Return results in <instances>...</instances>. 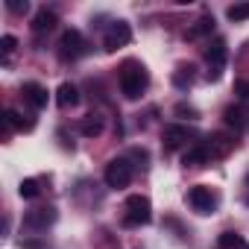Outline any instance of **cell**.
I'll return each instance as SVG.
<instances>
[{"label":"cell","mask_w":249,"mask_h":249,"mask_svg":"<svg viewBox=\"0 0 249 249\" xmlns=\"http://www.w3.org/2000/svg\"><path fill=\"white\" fill-rule=\"evenodd\" d=\"M147 85H150V73L141 62L129 59V62L120 65V91L126 100H138L147 91Z\"/></svg>","instance_id":"1"},{"label":"cell","mask_w":249,"mask_h":249,"mask_svg":"<svg viewBox=\"0 0 249 249\" xmlns=\"http://www.w3.org/2000/svg\"><path fill=\"white\" fill-rule=\"evenodd\" d=\"M123 208H126V211H123V226H147L153 220V205L141 194H132Z\"/></svg>","instance_id":"2"},{"label":"cell","mask_w":249,"mask_h":249,"mask_svg":"<svg viewBox=\"0 0 249 249\" xmlns=\"http://www.w3.org/2000/svg\"><path fill=\"white\" fill-rule=\"evenodd\" d=\"M205 62H208V79L211 82H217L220 76H223V68H226V59H229V47H226V41L223 38H214L208 47H205Z\"/></svg>","instance_id":"3"},{"label":"cell","mask_w":249,"mask_h":249,"mask_svg":"<svg viewBox=\"0 0 249 249\" xmlns=\"http://www.w3.org/2000/svg\"><path fill=\"white\" fill-rule=\"evenodd\" d=\"M106 185L108 188H114V191H120V188H126L129 182H132V164L126 161V159H111L108 164H106Z\"/></svg>","instance_id":"4"},{"label":"cell","mask_w":249,"mask_h":249,"mask_svg":"<svg viewBox=\"0 0 249 249\" xmlns=\"http://www.w3.org/2000/svg\"><path fill=\"white\" fill-rule=\"evenodd\" d=\"M85 53V38L79 30H65L59 38V59L62 62H73Z\"/></svg>","instance_id":"5"},{"label":"cell","mask_w":249,"mask_h":249,"mask_svg":"<svg viewBox=\"0 0 249 249\" xmlns=\"http://www.w3.org/2000/svg\"><path fill=\"white\" fill-rule=\"evenodd\" d=\"M132 41V27L126 24V21H117V24H111L108 30H106V36H103V50L106 53H114V50H120V47H126Z\"/></svg>","instance_id":"6"},{"label":"cell","mask_w":249,"mask_h":249,"mask_svg":"<svg viewBox=\"0 0 249 249\" xmlns=\"http://www.w3.org/2000/svg\"><path fill=\"white\" fill-rule=\"evenodd\" d=\"M188 202H191V208L199 211V214H214V208H217V194H214L211 188H205V185H194V188L188 191Z\"/></svg>","instance_id":"7"},{"label":"cell","mask_w":249,"mask_h":249,"mask_svg":"<svg viewBox=\"0 0 249 249\" xmlns=\"http://www.w3.org/2000/svg\"><path fill=\"white\" fill-rule=\"evenodd\" d=\"M202 144H205V150H208V156H211V159H226V156L237 147L234 135H229V132H211Z\"/></svg>","instance_id":"8"},{"label":"cell","mask_w":249,"mask_h":249,"mask_svg":"<svg viewBox=\"0 0 249 249\" xmlns=\"http://www.w3.org/2000/svg\"><path fill=\"white\" fill-rule=\"evenodd\" d=\"M53 220H56V208H50V205L33 208V211L24 214V226H27V229H47Z\"/></svg>","instance_id":"9"},{"label":"cell","mask_w":249,"mask_h":249,"mask_svg":"<svg viewBox=\"0 0 249 249\" xmlns=\"http://www.w3.org/2000/svg\"><path fill=\"white\" fill-rule=\"evenodd\" d=\"M223 120H226V126H231L234 132H246L249 129V111L243 106H229L223 111Z\"/></svg>","instance_id":"10"},{"label":"cell","mask_w":249,"mask_h":249,"mask_svg":"<svg viewBox=\"0 0 249 249\" xmlns=\"http://www.w3.org/2000/svg\"><path fill=\"white\" fill-rule=\"evenodd\" d=\"M161 138H164V147H167V150H179V147H185V144L194 138V132H191L188 126H167Z\"/></svg>","instance_id":"11"},{"label":"cell","mask_w":249,"mask_h":249,"mask_svg":"<svg viewBox=\"0 0 249 249\" xmlns=\"http://www.w3.org/2000/svg\"><path fill=\"white\" fill-rule=\"evenodd\" d=\"M21 94H24V100L33 108H44L47 106V88H41L38 82H24L21 85Z\"/></svg>","instance_id":"12"},{"label":"cell","mask_w":249,"mask_h":249,"mask_svg":"<svg viewBox=\"0 0 249 249\" xmlns=\"http://www.w3.org/2000/svg\"><path fill=\"white\" fill-rule=\"evenodd\" d=\"M56 24H59V15L53 12V9H38L36 12V18H33V30L41 36V33H50V30H56Z\"/></svg>","instance_id":"13"},{"label":"cell","mask_w":249,"mask_h":249,"mask_svg":"<svg viewBox=\"0 0 249 249\" xmlns=\"http://www.w3.org/2000/svg\"><path fill=\"white\" fill-rule=\"evenodd\" d=\"M56 103H59V108H73L79 103V88L71 85V82H62L59 91H56Z\"/></svg>","instance_id":"14"},{"label":"cell","mask_w":249,"mask_h":249,"mask_svg":"<svg viewBox=\"0 0 249 249\" xmlns=\"http://www.w3.org/2000/svg\"><path fill=\"white\" fill-rule=\"evenodd\" d=\"M214 33V15H202L194 27H188V33H185V38L188 41H196V38H202V36H211Z\"/></svg>","instance_id":"15"},{"label":"cell","mask_w":249,"mask_h":249,"mask_svg":"<svg viewBox=\"0 0 249 249\" xmlns=\"http://www.w3.org/2000/svg\"><path fill=\"white\" fill-rule=\"evenodd\" d=\"M208 150H205V144H194L188 153H185V159H182V164L185 167H205L208 164Z\"/></svg>","instance_id":"16"},{"label":"cell","mask_w":249,"mask_h":249,"mask_svg":"<svg viewBox=\"0 0 249 249\" xmlns=\"http://www.w3.org/2000/svg\"><path fill=\"white\" fill-rule=\"evenodd\" d=\"M3 126H6V132H24V129H33V120H24L15 108H6L3 111Z\"/></svg>","instance_id":"17"},{"label":"cell","mask_w":249,"mask_h":249,"mask_svg":"<svg viewBox=\"0 0 249 249\" xmlns=\"http://www.w3.org/2000/svg\"><path fill=\"white\" fill-rule=\"evenodd\" d=\"M79 132H82L85 138H97V135H103V117H100V114H88V117H82Z\"/></svg>","instance_id":"18"},{"label":"cell","mask_w":249,"mask_h":249,"mask_svg":"<svg viewBox=\"0 0 249 249\" xmlns=\"http://www.w3.org/2000/svg\"><path fill=\"white\" fill-rule=\"evenodd\" d=\"M173 85L176 88H191L194 85V65H179L176 68V73H173Z\"/></svg>","instance_id":"19"},{"label":"cell","mask_w":249,"mask_h":249,"mask_svg":"<svg viewBox=\"0 0 249 249\" xmlns=\"http://www.w3.org/2000/svg\"><path fill=\"white\" fill-rule=\"evenodd\" d=\"M240 246H246V240L237 231H223L220 234V249H240Z\"/></svg>","instance_id":"20"},{"label":"cell","mask_w":249,"mask_h":249,"mask_svg":"<svg viewBox=\"0 0 249 249\" xmlns=\"http://www.w3.org/2000/svg\"><path fill=\"white\" fill-rule=\"evenodd\" d=\"M38 191H41V188H38L36 179H24V182L18 185V196H21V199H36Z\"/></svg>","instance_id":"21"},{"label":"cell","mask_w":249,"mask_h":249,"mask_svg":"<svg viewBox=\"0 0 249 249\" xmlns=\"http://www.w3.org/2000/svg\"><path fill=\"white\" fill-rule=\"evenodd\" d=\"M226 15H229V21H249V3H234V6H229L226 9Z\"/></svg>","instance_id":"22"},{"label":"cell","mask_w":249,"mask_h":249,"mask_svg":"<svg viewBox=\"0 0 249 249\" xmlns=\"http://www.w3.org/2000/svg\"><path fill=\"white\" fill-rule=\"evenodd\" d=\"M6 9L15 12V15H27L30 12V3H27V0H6Z\"/></svg>","instance_id":"23"},{"label":"cell","mask_w":249,"mask_h":249,"mask_svg":"<svg viewBox=\"0 0 249 249\" xmlns=\"http://www.w3.org/2000/svg\"><path fill=\"white\" fill-rule=\"evenodd\" d=\"M15 47H18V38L15 36H3V38H0V50H3V56L15 53Z\"/></svg>","instance_id":"24"},{"label":"cell","mask_w":249,"mask_h":249,"mask_svg":"<svg viewBox=\"0 0 249 249\" xmlns=\"http://www.w3.org/2000/svg\"><path fill=\"white\" fill-rule=\"evenodd\" d=\"M176 114H179V117H188V120H196V108H191V106H185V103L176 106Z\"/></svg>","instance_id":"25"},{"label":"cell","mask_w":249,"mask_h":249,"mask_svg":"<svg viewBox=\"0 0 249 249\" xmlns=\"http://www.w3.org/2000/svg\"><path fill=\"white\" fill-rule=\"evenodd\" d=\"M234 94H237V97H249V82H246V79H237V82H234Z\"/></svg>","instance_id":"26"},{"label":"cell","mask_w":249,"mask_h":249,"mask_svg":"<svg viewBox=\"0 0 249 249\" xmlns=\"http://www.w3.org/2000/svg\"><path fill=\"white\" fill-rule=\"evenodd\" d=\"M243 249H249V243H246V246H243Z\"/></svg>","instance_id":"27"}]
</instances>
